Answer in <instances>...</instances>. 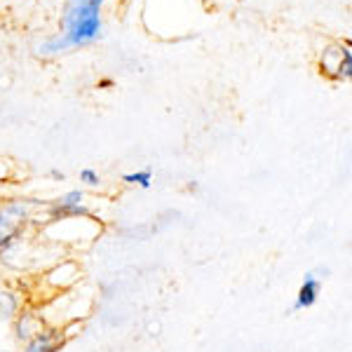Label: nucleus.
<instances>
[{
  "label": "nucleus",
  "mask_w": 352,
  "mask_h": 352,
  "mask_svg": "<svg viewBox=\"0 0 352 352\" xmlns=\"http://www.w3.org/2000/svg\"><path fill=\"white\" fill-rule=\"evenodd\" d=\"M50 176H52V179H56V181H64V174L56 172V169H52V172H50Z\"/></svg>",
  "instance_id": "nucleus-10"
},
{
  "label": "nucleus",
  "mask_w": 352,
  "mask_h": 352,
  "mask_svg": "<svg viewBox=\"0 0 352 352\" xmlns=\"http://www.w3.org/2000/svg\"><path fill=\"white\" fill-rule=\"evenodd\" d=\"M64 348V336L54 329H43L24 343V352H56Z\"/></svg>",
  "instance_id": "nucleus-4"
},
{
  "label": "nucleus",
  "mask_w": 352,
  "mask_h": 352,
  "mask_svg": "<svg viewBox=\"0 0 352 352\" xmlns=\"http://www.w3.org/2000/svg\"><path fill=\"white\" fill-rule=\"evenodd\" d=\"M33 202L14 200L0 207V252L24 235L28 221H31Z\"/></svg>",
  "instance_id": "nucleus-2"
},
{
  "label": "nucleus",
  "mask_w": 352,
  "mask_h": 352,
  "mask_svg": "<svg viewBox=\"0 0 352 352\" xmlns=\"http://www.w3.org/2000/svg\"><path fill=\"white\" fill-rule=\"evenodd\" d=\"M45 329V322H43V315L33 310H21L14 315V338L19 343H26L28 338H33L36 333H41Z\"/></svg>",
  "instance_id": "nucleus-3"
},
{
  "label": "nucleus",
  "mask_w": 352,
  "mask_h": 352,
  "mask_svg": "<svg viewBox=\"0 0 352 352\" xmlns=\"http://www.w3.org/2000/svg\"><path fill=\"white\" fill-rule=\"evenodd\" d=\"M82 200H85L82 190H68L66 195H61L54 204H59V207H76V204H82Z\"/></svg>",
  "instance_id": "nucleus-8"
},
{
  "label": "nucleus",
  "mask_w": 352,
  "mask_h": 352,
  "mask_svg": "<svg viewBox=\"0 0 352 352\" xmlns=\"http://www.w3.org/2000/svg\"><path fill=\"white\" fill-rule=\"evenodd\" d=\"M101 5L104 0H68L61 19L64 33L45 43L41 54H59L68 47H80L101 38Z\"/></svg>",
  "instance_id": "nucleus-1"
},
{
  "label": "nucleus",
  "mask_w": 352,
  "mask_h": 352,
  "mask_svg": "<svg viewBox=\"0 0 352 352\" xmlns=\"http://www.w3.org/2000/svg\"><path fill=\"white\" fill-rule=\"evenodd\" d=\"M80 181H82L85 186H99L101 184V176L96 174L94 169L87 167V169H82V172H80Z\"/></svg>",
  "instance_id": "nucleus-9"
},
{
  "label": "nucleus",
  "mask_w": 352,
  "mask_h": 352,
  "mask_svg": "<svg viewBox=\"0 0 352 352\" xmlns=\"http://www.w3.org/2000/svg\"><path fill=\"white\" fill-rule=\"evenodd\" d=\"M19 310V298L12 292H0V317H14Z\"/></svg>",
  "instance_id": "nucleus-6"
},
{
  "label": "nucleus",
  "mask_w": 352,
  "mask_h": 352,
  "mask_svg": "<svg viewBox=\"0 0 352 352\" xmlns=\"http://www.w3.org/2000/svg\"><path fill=\"white\" fill-rule=\"evenodd\" d=\"M124 184H132V186H139V188H151L153 184V172L151 169H141V172H129L122 176Z\"/></svg>",
  "instance_id": "nucleus-7"
},
{
  "label": "nucleus",
  "mask_w": 352,
  "mask_h": 352,
  "mask_svg": "<svg viewBox=\"0 0 352 352\" xmlns=\"http://www.w3.org/2000/svg\"><path fill=\"white\" fill-rule=\"evenodd\" d=\"M320 287H322V280L315 275V272H308L303 277V285H300L298 294H296V300H294V312L298 310H305V308H312L317 303V296H320Z\"/></svg>",
  "instance_id": "nucleus-5"
}]
</instances>
